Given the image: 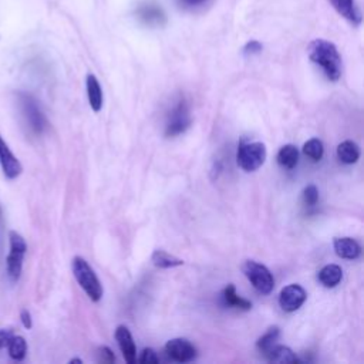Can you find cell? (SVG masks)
Masks as SVG:
<instances>
[{
    "mask_svg": "<svg viewBox=\"0 0 364 364\" xmlns=\"http://www.w3.org/2000/svg\"><path fill=\"white\" fill-rule=\"evenodd\" d=\"M309 57L318 65L330 81H337L341 77L343 63L337 47L323 38H316L309 44Z\"/></svg>",
    "mask_w": 364,
    "mask_h": 364,
    "instance_id": "6da1fadb",
    "label": "cell"
},
{
    "mask_svg": "<svg viewBox=\"0 0 364 364\" xmlns=\"http://www.w3.org/2000/svg\"><path fill=\"white\" fill-rule=\"evenodd\" d=\"M71 269H73V274H74L77 283L87 293V296L92 301H98L102 297V286H101L97 274L88 264V262L81 256H75V257H73Z\"/></svg>",
    "mask_w": 364,
    "mask_h": 364,
    "instance_id": "7a4b0ae2",
    "label": "cell"
},
{
    "mask_svg": "<svg viewBox=\"0 0 364 364\" xmlns=\"http://www.w3.org/2000/svg\"><path fill=\"white\" fill-rule=\"evenodd\" d=\"M27 252L26 239L16 230L9 232V255L6 257V273L10 282H17L21 276L23 262Z\"/></svg>",
    "mask_w": 364,
    "mask_h": 364,
    "instance_id": "3957f363",
    "label": "cell"
},
{
    "mask_svg": "<svg viewBox=\"0 0 364 364\" xmlns=\"http://www.w3.org/2000/svg\"><path fill=\"white\" fill-rule=\"evenodd\" d=\"M17 98H18V105H20L21 114H23L28 128L37 135L43 134L44 129L47 128V119L44 117L43 111L40 109L37 101L30 94H26V92H18Z\"/></svg>",
    "mask_w": 364,
    "mask_h": 364,
    "instance_id": "277c9868",
    "label": "cell"
},
{
    "mask_svg": "<svg viewBox=\"0 0 364 364\" xmlns=\"http://www.w3.org/2000/svg\"><path fill=\"white\" fill-rule=\"evenodd\" d=\"M242 270L247 277V280L259 293L262 294L272 293L274 287V279L270 270L264 264L256 260H246L242 266Z\"/></svg>",
    "mask_w": 364,
    "mask_h": 364,
    "instance_id": "5b68a950",
    "label": "cell"
},
{
    "mask_svg": "<svg viewBox=\"0 0 364 364\" xmlns=\"http://www.w3.org/2000/svg\"><path fill=\"white\" fill-rule=\"evenodd\" d=\"M266 146L262 142H247V144H240L237 154H236V161L239 168H242L246 172H253L259 169L266 159Z\"/></svg>",
    "mask_w": 364,
    "mask_h": 364,
    "instance_id": "8992f818",
    "label": "cell"
},
{
    "mask_svg": "<svg viewBox=\"0 0 364 364\" xmlns=\"http://www.w3.org/2000/svg\"><path fill=\"white\" fill-rule=\"evenodd\" d=\"M135 16L142 24L154 28L162 27L166 23V14L161 4L155 0H144L138 3L135 9Z\"/></svg>",
    "mask_w": 364,
    "mask_h": 364,
    "instance_id": "52a82bcc",
    "label": "cell"
},
{
    "mask_svg": "<svg viewBox=\"0 0 364 364\" xmlns=\"http://www.w3.org/2000/svg\"><path fill=\"white\" fill-rule=\"evenodd\" d=\"M191 125V114L189 108L185 102H179L172 112L168 117V122L165 127V135L166 136H176L179 134H183L188 127Z\"/></svg>",
    "mask_w": 364,
    "mask_h": 364,
    "instance_id": "ba28073f",
    "label": "cell"
},
{
    "mask_svg": "<svg viewBox=\"0 0 364 364\" xmlns=\"http://www.w3.org/2000/svg\"><path fill=\"white\" fill-rule=\"evenodd\" d=\"M306 290L299 284H287L280 290L279 294V304L282 310L287 313H293L301 307L306 301Z\"/></svg>",
    "mask_w": 364,
    "mask_h": 364,
    "instance_id": "9c48e42d",
    "label": "cell"
},
{
    "mask_svg": "<svg viewBox=\"0 0 364 364\" xmlns=\"http://www.w3.org/2000/svg\"><path fill=\"white\" fill-rule=\"evenodd\" d=\"M166 355L178 363H188L196 357L195 346L186 338H172L165 344Z\"/></svg>",
    "mask_w": 364,
    "mask_h": 364,
    "instance_id": "30bf717a",
    "label": "cell"
},
{
    "mask_svg": "<svg viewBox=\"0 0 364 364\" xmlns=\"http://www.w3.org/2000/svg\"><path fill=\"white\" fill-rule=\"evenodd\" d=\"M0 168L3 171V175L13 181L16 178H18L23 172V165L18 161V158L11 152L10 146L7 145V142L3 139L1 134H0Z\"/></svg>",
    "mask_w": 364,
    "mask_h": 364,
    "instance_id": "8fae6325",
    "label": "cell"
},
{
    "mask_svg": "<svg viewBox=\"0 0 364 364\" xmlns=\"http://www.w3.org/2000/svg\"><path fill=\"white\" fill-rule=\"evenodd\" d=\"M115 340L122 353V357L128 364L136 363V348L129 330L125 326H118L115 330Z\"/></svg>",
    "mask_w": 364,
    "mask_h": 364,
    "instance_id": "7c38bea8",
    "label": "cell"
},
{
    "mask_svg": "<svg viewBox=\"0 0 364 364\" xmlns=\"http://www.w3.org/2000/svg\"><path fill=\"white\" fill-rule=\"evenodd\" d=\"M328 3L341 17H344L351 24L358 26L361 23L363 16L355 0H328Z\"/></svg>",
    "mask_w": 364,
    "mask_h": 364,
    "instance_id": "4fadbf2b",
    "label": "cell"
},
{
    "mask_svg": "<svg viewBox=\"0 0 364 364\" xmlns=\"http://www.w3.org/2000/svg\"><path fill=\"white\" fill-rule=\"evenodd\" d=\"M333 246H334L336 255L341 259L354 260L361 253V247L358 242L353 237H334Z\"/></svg>",
    "mask_w": 364,
    "mask_h": 364,
    "instance_id": "5bb4252c",
    "label": "cell"
},
{
    "mask_svg": "<svg viewBox=\"0 0 364 364\" xmlns=\"http://www.w3.org/2000/svg\"><path fill=\"white\" fill-rule=\"evenodd\" d=\"M87 97H88V102L90 107L92 108V111L98 112L102 108V90L101 85L97 80V77L94 74H88L87 80Z\"/></svg>",
    "mask_w": 364,
    "mask_h": 364,
    "instance_id": "9a60e30c",
    "label": "cell"
},
{
    "mask_svg": "<svg viewBox=\"0 0 364 364\" xmlns=\"http://www.w3.org/2000/svg\"><path fill=\"white\" fill-rule=\"evenodd\" d=\"M317 279L318 282L327 287V289H331V287H336L341 279H343V270L338 264H326L320 269L318 274H317Z\"/></svg>",
    "mask_w": 364,
    "mask_h": 364,
    "instance_id": "2e32d148",
    "label": "cell"
},
{
    "mask_svg": "<svg viewBox=\"0 0 364 364\" xmlns=\"http://www.w3.org/2000/svg\"><path fill=\"white\" fill-rule=\"evenodd\" d=\"M222 300L225 303V306L233 307V309H239V310H249L252 309V303L240 296H237L236 289L233 284H228L223 291H222Z\"/></svg>",
    "mask_w": 364,
    "mask_h": 364,
    "instance_id": "e0dca14e",
    "label": "cell"
},
{
    "mask_svg": "<svg viewBox=\"0 0 364 364\" xmlns=\"http://www.w3.org/2000/svg\"><path fill=\"white\" fill-rule=\"evenodd\" d=\"M267 360L270 363H279V364H287V363H297L299 358L296 354L286 346H277L274 344L266 354Z\"/></svg>",
    "mask_w": 364,
    "mask_h": 364,
    "instance_id": "ac0fdd59",
    "label": "cell"
},
{
    "mask_svg": "<svg viewBox=\"0 0 364 364\" xmlns=\"http://www.w3.org/2000/svg\"><path fill=\"white\" fill-rule=\"evenodd\" d=\"M337 158L347 165L355 164L360 158V148L353 141H343L337 146Z\"/></svg>",
    "mask_w": 364,
    "mask_h": 364,
    "instance_id": "d6986e66",
    "label": "cell"
},
{
    "mask_svg": "<svg viewBox=\"0 0 364 364\" xmlns=\"http://www.w3.org/2000/svg\"><path fill=\"white\" fill-rule=\"evenodd\" d=\"M276 159H277V164L282 168L293 169L297 165V162H299V149L294 145H291V144L283 145L279 149Z\"/></svg>",
    "mask_w": 364,
    "mask_h": 364,
    "instance_id": "ffe728a7",
    "label": "cell"
},
{
    "mask_svg": "<svg viewBox=\"0 0 364 364\" xmlns=\"http://www.w3.org/2000/svg\"><path fill=\"white\" fill-rule=\"evenodd\" d=\"M7 351L10 358L16 360V361H21L26 358L27 354V341L23 336L20 334H14L11 337V340L7 344Z\"/></svg>",
    "mask_w": 364,
    "mask_h": 364,
    "instance_id": "44dd1931",
    "label": "cell"
},
{
    "mask_svg": "<svg viewBox=\"0 0 364 364\" xmlns=\"http://www.w3.org/2000/svg\"><path fill=\"white\" fill-rule=\"evenodd\" d=\"M151 260L159 269H169V267L183 264L182 259H178V257H175V256H172V255H169V253H166L165 250H161V249L154 250V253L151 256Z\"/></svg>",
    "mask_w": 364,
    "mask_h": 364,
    "instance_id": "7402d4cb",
    "label": "cell"
},
{
    "mask_svg": "<svg viewBox=\"0 0 364 364\" xmlns=\"http://www.w3.org/2000/svg\"><path fill=\"white\" fill-rule=\"evenodd\" d=\"M303 154L310 158L311 161L317 162L323 158V154H324V146H323V142L318 139V138H311L309 139L307 142H304L303 145Z\"/></svg>",
    "mask_w": 364,
    "mask_h": 364,
    "instance_id": "603a6c76",
    "label": "cell"
},
{
    "mask_svg": "<svg viewBox=\"0 0 364 364\" xmlns=\"http://www.w3.org/2000/svg\"><path fill=\"white\" fill-rule=\"evenodd\" d=\"M279 327H276V326H273V327H270L259 340H257V343H256V347H257V350L260 351V353H263V354H266L274 344H276V340H277V337H279Z\"/></svg>",
    "mask_w": 364,
    "mask_h": 364,
    "instance_id": "cb8c5ba5",
    "label": "cell"
},
{
    "mask_svg": "<svg viewBox=\"0 0 364 364\" xmlns=\"http://www.w3.org/2000/svg\"><path fill=\"white\" fill-rule=\"evenodd\" d=\"M318 200V189L314 185H307L303 189V202L307 206H314Z\"/></svg>",
    "mask_w": 364,
    "mask_h": 364,
    "instance_id": "d4e9b609",
    "label": "cell"
},
{
    "mask_svg": "<svg viewBox=\"0 0 364 364\" xmlns=\"http://www.w3.org/2000/svg\"><path fill=\"white\" fill-rule=\"evenodd\" d=\"M138 361L142 364H156V363H159V358L152 348H144Z\"/></svg>",
    "mask_w": 364,
    "mask_h": 364,
    "instance_id": "484cf974",
    "label": "cell"
},
{
    "mask_svg": "<svg viewBox=\"0 0 364 364\" xmlns=\"http://www.w3.org/2000/svg\"><path fill=\"white\" fill-rule=\"evenodd\" d=\"M97 354H98V361L101 363H114L115 361V355L114 353L111 351L109 347L107 346H102L97 350Z\"/></svg>",
    "mask_w": 364,
    "mask_h": 364,
    "instance_id": "4316f807",
    "label": "cell"
},
{
    "mask_svg": "<svg viewBox=\"0 0 364 364\" xmlns=\"http://www.w3.org/2000/svg\"><path fill=\"white\" fill-rule=\"evenodd\" d=\"M262 44L257 41V40H250L249 43L245 44L243 47V54L245 55H255V54H259L262 51Z\"/></svg>",
    "mask_w": 364,
    "mask_h": 364,
    "instance_id": "83f0119b",
    "label": "cell"
},
{
    "mask_svg": "<svg viewBox=\"0 0 364 364\" xmlns=\"http://www.w3.org/2000/svg\"><path fill=\"white\" fill-rule=\"evenodd\" d=\"M13 336H14V333L11 328H0V350L7 347V344Z\"/></svg>",
    "mask_w": 364,
    "mask_h": 364,
    "instance_id": "f1b7e54d",
    "label": "cell"
},
{
    "mask_svg": "<svg viewBox=\"0 0 364 364\" xmlns=\"http://www.w3.org/2000/svg\"><path fill=\"white\" fill-rule=\"evenodd\" d=\"M175 1L179 7L189 10V9H195V7H199V6L205 4L208 0H175Z\"/></svg>",
    "mask_w": 364,
    "mask_h": 364,
    "instance_id": "f546056e",
    "label": "cell"
},
{
    "mask_svg": "<svg viewBox=\"0 0 364 364\" xmlns=\"http://www.w3.org/2000/svg\"><path fill=\"white\" fill-rule=\"evenodd\" d=\"M20 321L23 324L24 328L30 330L33 327V318H31V313L27 310V309H23L20 311Z\"/></svg>",
    "mask_w": 364,
    "mask_h": 364,
    "instance_id": "4dcf8cb0",
    "label": "cell"
},
{
    "mask_svg": "<svg viewBox=\"0 0 364 364\" xmlns=\"http://www.w3.org/2000/svg\"><path fill=\"white\" fill-rule=\"evenodd\" d=\"M70 363H82V360L81 358H73V360H70Z\"/></svg>",
    "mask_w": 364,
    "mask_h": 364,
    "instance_id": "1f68e13d",
    "label": "cell"
},
{
    "mask_svg": "<svg viewBox=\"0 0 364 364\" xmlns=\"http://www.w3.org/2000/svg\"><path fill=\"white\" fill-rule=\"evenodd\" d=\"M0 215H1V209H0Z\"/></svg>",
    "mask_w": 364,
    "mask_h": 364,
    "instance_id": "d6a6232c",
    "label": "cell"
}]
</instances>
